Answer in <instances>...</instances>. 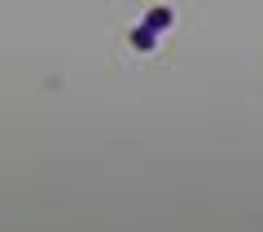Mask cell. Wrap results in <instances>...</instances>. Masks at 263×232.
<instances>
[{
	"label": "cell",
	"mask_w": 263,
	"mask_h": 232,
	"mask_svg": "<svg viewBox=\"0 0 263 232\" xmlns=\"http://www.w3.org/2000/svg\"><path fill=\"white\" fill-rule=\"evenodd\" d=\"M171 22H176V9H167V5H154V9L145 13L141 27H149L154 35H162V31H171Z\"/></svg>",
	"instance_id": "cell-1"
},
{
	"label": "cell",
	"mask_w": 263,
	"mask_h": 232,
	"mask_svg": "<svg viewBox=\"0 0 263 232\" xmlns=\"http://www.w3.org/2000/svg\"><path fill=\"white\" fill-rule=\"evenodd\" d=\"M127 44L136 48V53H154V48H158V35H154L149 27H132L127 31Z\"/></svg>",
	"instance_id": "cell-2"
}]
</instances>
